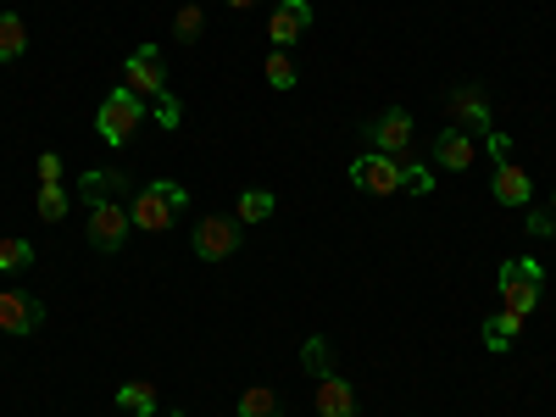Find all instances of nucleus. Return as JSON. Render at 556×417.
<instances>
[{
  "mask_svg": "<svg viewBox=\"0 0 556 417\" xmlns=\"http://www.w3.org/2000/svg\"><path fill=\"white\" fill-rule=\"evenodd\" d=\"M484 139H490V156H495V162H506V151H513V146H506V134H495V128H490Z\"/></svg>",
  "mask_w": 556,
  "mask_h": 417,
  "instance_id": "obj_30",
  "label": "nucleus"
},
{
  "mask_svg": "<svg viewBox=\"0 0 556 417\" xmlns=\"http://www.w3.org/2000/svg\"><path fill=\"white\" fill-rule=\"evenodd\" d=\"M529 235H534V240H551V235H556V217L534 212V217H529Z\"/></svg>",
  "mask_w": 556,
  "mask_h": 417,
  "instance_id": "obj_29",
  "label": "nucleus"
},
{
  "mask_svg": "<svg viewBox=\"0 0 556 417\" xmlns=\"http://www.w3.org/2000/svg\"><path fill=\"white\" fill-rule=\"evenodd\" d=\"M117 406H123L128 417H156V390L139 384V379H128V384L117 390Z\"/></svg>",
  "mask_w": 556,
  "mask_h": 417,
  "instance_id": "obj_18",
  "label": "nucleus"
},
{
  "mask_svg": "<svg viewBox=\"0 0 556 417\" xmlns=\"http://www.w3.org/2000/svg\"><path fill=\"white\" fill-rule=\"evenodd\" d=\"M362 139H367V151L406 156V151H412V112H401V106L379 112L374 123H362Z\"/></svg>",
  "mask_w": 556,
  "mask_h": 417,
  "instance_id": "obj_5",
  "label": "nucleus"
},
{
  "mask_svg": "<svg viewBox=\"0 0 556 417\" xmlns=\"http://www.w3.org/2000/svg\"><path fill=\"white\" fill-rule=\"evenodd\" d=\"M395 162H401V184H406L412 195H429V190H434V173H429V167H417V162H412V151H406V156H395Z\"/></svg>",
  "mask_w": 556,
  "mask_h": 417,
  "instance_id": "obj_24",
  "label": "nucleus"
},
{
  "mask_svg": "<svg viewBox=\"0 0 556 417\" xmlns=\"http://www.w3.org/2000/svg\"><path fill=\"white\" fill-rule=\"evenodd\" d=\"M273 206H278V201H273L267 190H245V195H240V217H235V223H267V217H273Z\"/></svg>",
  "mask_w": 556,
  "mask_h": 417,
  "instance_id": "obj_23",
  "label": "nucleus"
},
{
  "mask_svg": "<svg viewBox=\"0 0 556 417\" xmlns=\"http://www.w3.org/2000/svg\"><path fill=\"white\" fill-rule=\"evenodd\" d=\"M128 206H117V201H96L89 206V245H96L101 256H112V251H123V240H128Z\"/></svg>",
  "mask_w": 556,
  "mask_h": 417,
  "instance_id": "obj_7",
  "label": "nucleus"
},
{
  "mask_svg": "<svg viewBox=\"0 0 556 417\" xmlns=\"http://www.w3.org/2000/svg\"><path fill=\"white\" fill-rule=\"evenodd\" d=\"M301 367H306L312 379H329V374H334V351H329V340L312 334V340L301 345Z\"/></svg>",
  "mask_w": 556,
  "mask_h": 417,
  "instance_id": "obj_19",
  "label": "nucleus"
},
{
  "mask_svg": "<svg viewBox=\"0 0 556 417\" xmlns=\"http://www.w3.org/2000/svg\"><path fill=\"white\" fill-rule=\"evenodd\" d=\"M518 334H523V317H513V312H495V317H484V345L501 356V351H513L518 345Z\"/></svg>",
  "mask_w": 556,
  "mask_h": 417,
  "instance_id": "obj_15",
  "label": "nucleus"
},
{
  "mask_svg": "<svg viewBox=\"0 0 556 417\" xmlns=\"http://www.w3.org/2000/svg\"><path fill=\"white\" fill-rule=\"evenodd\" d=\"M434 162H440V167H451V173H468V167L479 162V146H473V134H462V128H445V134L434 139Z\"/></svg>",
  "mask_w": 556,
  "mask_h": 417,
  "instance_id": "obj_13",
  "label": "nucleus"
},
{
  "mask_svg": "<svg viewBox=\"0 0 556 417\" xmlns=\"http://www.w3.org/2000/svg\"><path fill=\"white\" fill-rule=\"evenodd\" d=\"M84 195H89V206H96V201H117L123 195V173H89Z\"/></svg>",
  "mask_w": 556,
  "mask_h": 417,
  "instance_id": "obj_22",
  "label": "nucleus"
},
{
  "mask_svg": "<svg viewBox=\"0 0 556 417\" xmlns=\"http://www.w3.org/2000/svg\"><path fill=\"white\" fill-rule=\"evenodd\" d=\"M34 262V245L28 240H0V273H23Z\"/></svg>",
  "mask_w": 556,
  "mask_h": 417,
  "instance_id": "obj_26",
  "label": "nucleus"
},
{
  "mask_svg": "<svg viewBox=\"0 0 556 417\" xmlns=\"http://www.w3.org/2000/svg\"><path fill=\"white\" fill-rule=\"evenodd\" d=\"M34 167H39V184H62V156L56 151H45Z\"/></svg>",
  "mask_w": 556,
  "mask_h": 417,
  "instance_id": "obj_27",
  "label": "nucleus"
},
{
  "mask_svg": "<svg viewBox=\"0 0 556 417\" xmlns=\"http://www.w3.org/2000/svg\"><path fill=\"white\" fill-rule=\"evenodd\" d=\"M312 406H317V417H356V390L340 374H329V379H317Z\"/></svg>",
  "mask_w": 556,
  "mask_h": 417,
  "instance_id": "obj_12",
  "label": "nucleus"
},
{
  "mask_svg": "<svg viewBox=\"0 0 556 417\" xmlns=\"http://www.w3.org/2000/svg\"><path fill=\"white\" fill-rule=\"evenodd\" d=\"M451 128H462V134H490V101H484L479 84H462L456 96H451Z\"/></svg>",
  "mask_w": 556,
  "mask_h": 417,
  "instance_id": "obj_10",
  "label": "nucleus"
},
{
  "mask_svg": "<svg viewBox=\"0 0 556 417\" xmlns=\"http://www.w3.org/2000/svg\"><path fill=\"white\" fill-rule=\"evenodd\" d=\"M123 89H134L139 101H162L167 96V67L156 45H139V51L123 62Z\"/></svg>",
  "mask_w": 556,
  "mask_h": 417,
  "instance_id": "obj_4",
  "label": "nucleus"
},
{
  "mask_svg": "<svg viewBox=\"0 0 556 417\" xmlns=\"http://www.w3.org/2000/svg\"><path fill=\"white\" fill-rule=\"evenodd\" d=\"M545 295V267L534 256H513V262H501V312H513V317H529Z\"/></svg>",
  "mask_w": 556,
  "mask_h": 417,
  "instance_id": "obj_1",
  "label": "nucleus"
},
{
  "mask_svg": "<svg viewBox=\"0 0 556 417\" xmlns=\"http://www.w3.org/2000/svg\"><path fill=\"white\" fill-rule=\"evenodd\" d=\"M490 195H495L501 206H529V195H534V184H529V173H523V167H513V162H495V178H490Z\"/></svg>",
  "mask_w": 556,
  "mask_h": 417,
  "instance_id": "obj_14",
  "label": "nucleus"
},
{
  "mask_svg": "<svg viewBox=\"0 0 556 417\" xmlns=\"http://www.w3.org/2000/svg\"><path fill=\"white\" fill-rule=\"evenodd\" d=\"M312 28V0H278L273 17H267V39L273 51H290V45Z\"/></svg>",
  "mask_w": 556,
  "mask_h": 417,
  "instance_id": "obj_9",
  "label": "nucleus"
},
{
  "mask_svg": "<svg viewBox=\"0 0 556 417\" xmlns=\"http://www.w3.org/2000/svg\"><path fill=\"white\" fill-rule=\"evenodd\" d=\"M146 123V101L134 96V89H112V96L101 101V112H96V134L106 139V146H128L134 139V128Z\"/></svg>",
  "mask_w": 556,
  "mask_h": 417,
  "instance_id": "obj_3",
  "label": "nucleus"
},
{
  "mask_svg": "<svg viewBox=\"0 0 556 417\" xmlns=\"http://www.w3.org/2000/svg\"><path fill=\"white\" fill-rule=\"evenodd\" d=\"M184 184H167V178H156V184H146V190L134 195V206H128V217L146 228V235H162V228H173V217L184 212Z\"/></svg>",
  "mask_w": 556,
  "mask_h": 417,
  "instance_id": "obj_2",
  "label": "nucleus"
},
{
  "mask_svg": "<svg viewBox=\"0 0 556 417\" xmlns=\"http://www.w3.org/2000/svg\"><path fill=\"white\" fill-rule=\"evenodd\" d=\"M262 73H267V84L278 89V96H285V89H295V84H301V73H295V62H290V51H273Z\"/></svg>",
  "mask_w": 556,
  "mask_h": 417,
  "instance_id": "obj_21",
  "label": "nucleus"
},
{
  "mask_svg": "<svg viewBox=\"0 0 556 417\" xmlns=\"http://www.w3.org/2000/svg\"><path fill=\"white\" fill-rule=\"evenodd\" d=\"M228 7H256V0H228Z\"/></svg>",
  "mask_w": 556,
  "mask_h": 417,
  "instance_id": "obj_31",
  "label": "nucleus"
},
{
  "mask_svg": "<svg viewBox=\"0 0 556 417\" xmlns=\"http://www.w3.org/2000/svg\"><path fill=\"white\" fill-rule=\"evenodd\" d=\"M178 117H184V106H178L173 96H162V101H156V123H162V128H178Z\"/></svg>",
  "mask_w": 556,
  "mask_h": 417,
  "instance_id": "obj_28",
  "label": "nucleus"
},
{
  "mask_svg": "<svg viewBox=\"0 0 556 417\" xmlns=\"http://www.w3.org/2000/svg\"><path fill=\"white\" fill-rule=\"evenodd\" d=\"M195 256H201V262L240 256V223H235V217H201V223H195Z\"/></svg>",
  "mask_w": 556,
  "mask_h": 417,
  "instance_id": "obj_8",
  "label": "nucleus"
},
{
  "mask_svg": "<svg viewBox=\"0 0 556 417\" xmlns=\"http://www.w3.org/2000/svg\"><path fill=\"white\" fill-rule=\"evenodd\" d=\"M201 23H206V12H201L195 0H190V7H178V17H173V34H178L184 45H195V39H201Z\"/></svg>",
  "mask_w": 556,
  "mask_h": 417,
  "instance_id": "obj_25",
  "label": "nucleus"
},
{
  "mask_svg": "<svg viewBox=\"0 0 556 417\" xmlns=\"http://www.w3.org/2000/svg\"><path fill=\"white\" fill-rule=\"evenodd\" d=\"M351 184H356L362 195H395V190H406V184H401V162L384 156V151L356 156V162H351Z\"/></svg>",
  "mask_w": 556,
  "mask_h": 417,
  "instance_id": "obj_6",
  "label": "nucleus"
},
{
  "mask_svg": "<svg viewBox=\"0 0 556 417\" xmlns=\"http://www.w3.org/2000/svg\"><path fill=\"white\" fill-rule=\"evenodd\" d=\"M39 301L28 290H0V329L7 334H34L39 329Z\"/></svg>",
  "mask_w": 556,
  "mask_h": 417,
  "instance_id": "obj_11",
  "label": "nucleus"
},
{
  "mask_svg": "<svg viewBox=\"0 0 556 417\" xmlns=\"http://www.w3.org/2000/svg\"><path fill=\"white\" fill-rule=\"evenodd\" d=\"M34 217H39V223H62V217H67V190H62V184H39Z\"/></svg>",
  "mask_w": 556,
  "mask_h": 417,
  "instance_id": "obj_20",
  "label": "nucleus"
},
{
  "mask_svg": "<svg viewBox=\"0 0 556 417\" xmlns=\"http://www.w3.org/2000/svg\"><path fill=\"white\" fill-rule=\"evenodd\" d=\"M28 51V28L17 12H0V62H17Z\"/></svg>",
  "mask_w": 556,
  "mask_h": 417,
  "instance_id": "obj_17",
  "label": "nucleus"
},
{
  "mask_svg": "<svg viewBox=\"0 0 556 417\" xmlns=\"http://www.w3.org/2000/svg\"><path fill=\"white\" fill-rule=\"evenodd\" d=\"M551 206H556V195H551Z\"/></svg>",
  "mask_w": 556,
  "mask_h": 417,
  "instance_id": "obj_32",
  "label": "nucleus"
},
{
  "mask_svg": "<svg viewBox=\"0 0 556 417\" xmlns=\"http://www.w3.org/2000/svg\"><path fill=\"white\" fill-rule=\"evenodd\" d=\"M235 412L240 417H285V401H278V390H267V384H251Z\"/></svg>",
  "mask_w": 556,
  "mask_h": 417,
  "instance_id": "obj_16",
  "label": "nucleus"
}]
</instances>
